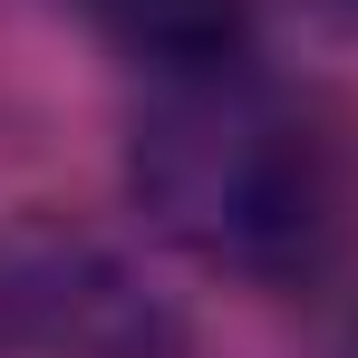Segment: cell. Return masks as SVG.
<instances>
[{
  "label": "cell",
  "instance_id": "obj_1",
  "mask_svg": "<svg viewBox=\"0 0 358 358\" xmlns=\"http://www.w3.org/2000/svg\"><path fill=\"white\" fill-rule=\"evenodd\" d=\"M126 184L145 223L223 281L291 291L349 233V145L310 97L262 87L252 68L175 78L136 117Z\"/></svg>",
  "mask_w": 358,
  "mask_h": 358
},
{
  "label": "cell",
  "instance_id": "obj_2",
  "mask_svg": "<svg viewBox=\"0 0 358 358\" xmlns=\"http://www.w3.org/2000/svg\"><path fill=\"white\" fill-rule=\"evenodd\" d=\"M0 358H194V339L97 233L0 223Z\"/></svg>",
  "mask_w": 358,
  "mask_h": 358
},
{
  "label": "cell",
  "instance_id": "obj_3",
  "mask_svg": "<svg viewBox=\"0 0 358 358\" xmlns=\"http://www.w3.org/2000/svg\"><path fill=\"white\" fill-rule=\"evenodd\" d=\"M97 29L155 87H175V78H223L252 59L262 0H97Z\"/></svg>",
  "mask_w": 358,
  "mask_h": 358
}]
</instances>
